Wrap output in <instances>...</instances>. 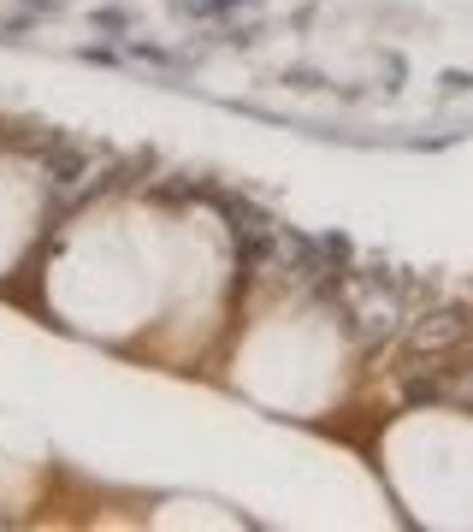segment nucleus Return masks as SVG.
Here are the masks:
<instances>
[{"label": "nucleus", "instance_id": "obj_1", "mask_svg": "<svg viewBox=\"0 0 473 532\" xmlns=\"http://www.w3.org/2000/svg\"><path fill=\"white\" fill-rule=\"evenodd\" d=\"M36 154H42L48 184H54V190H66V207H77L83 190H95V184H101V166H107V154H101V148L71 142V136H48Z\"/></svg>", "mask_w": 473, "mask_h": 532}, {"label": "nucleus", "instance_id": "obj_2", "mask_svg": "<svg viewBox=\"0 0 473 532\" xmlns=\"http://www.w3.org/2000/svg\"><path fill=\"white\" fill-rule=\"evenodd\" d=\"M231 6H243V0H202L196 12H231Z\"/></svg>", "mask_w": 473, "mask_h": 532}]
</instances>
